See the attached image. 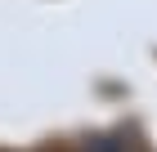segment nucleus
I'll use <instances>...</instances> for the list:
<instances>
[{"label":"nucleus","instance_id":"1","mask_svg":"<svg viewBox=\"0 0 157 152\" xmlns=\"http://www.w3.org/2000/svg\"><path fill=\"white\" fill-rule=\"evenodd\" d=\"M85 152H126V143L121 139H94V143H85Z\"/></svg>","mask_w":157,"mask_h":152}]
</instances>
